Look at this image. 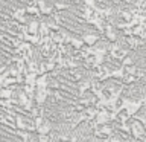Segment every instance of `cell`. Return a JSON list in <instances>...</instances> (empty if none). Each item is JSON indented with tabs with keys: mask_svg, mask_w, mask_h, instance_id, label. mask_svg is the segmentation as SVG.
<instances>
[{
	"mask_svg": "<svg viewBox=\"0 0 146 142\" xmlns=\"http://www.w3.org/2000/svg\"><path fill=\"white\" fill-rule=\"evenodd\" d=\"M96 6L108 11H123L132 6L134 0H94Z\"/></svg>",
	"mask_w": 146,
	"mask_h": 142,
	"instance_id": "7a4b0ae2",
	"label": "cell"
},
{
	"mask_svg": "<svg viewBox=\"0 0 146 142\" xmlns=\"http://www.w3.org/2000/svg\"><path fill=\"white\" fill-rule=\"evenodd\" d=\"M58 23L70 37H85L98 32V29L84 18V0L70 6H64V9L58 12Z\"/></svg>",
	"mask_w": 146,
	"mask_h": 142,
	"instance_id": "6da1fadb",
	"label": "cell"
},
{
	"mask_svg": "<svg viewBox=\"0 0 146 142\" xmlns=\"http://www.w3.org/2000/svg\"><path fill=\"white\" fill-rule=\"evenodd\" d=\"M132 60L140 69L146 70V49H137L132 54Z\"/></svg>",
	"mask_w": 146,
	"mask_h": 142,
	"instance_id": "3957f363",
	"label": "cell"
},
{
	"mask_svg": "<svg viewBox=\"0 0 146 142\" xmlns=\"http://www.w3.org/2000/svg\"><path fill=\"white\" fill-rule=\"evenodd\" d=\"M47 3H52V5H61V6H70V5H75L81 0H44Z\"/></svg>",
	"mask_w": 146,
	"mask_h": 142,
	"instance_id": "277c9868",
	"label": "cell"
}]
</instances>
